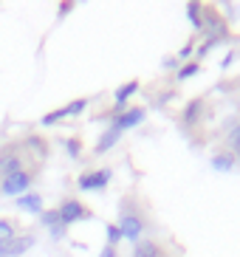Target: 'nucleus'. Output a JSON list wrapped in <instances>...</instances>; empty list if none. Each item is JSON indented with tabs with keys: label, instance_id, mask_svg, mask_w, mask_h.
Wrapping results in <instances>:
<instances>
[{
	"label": "nucleus",
	"instance_id": "f257e3e1",
	"mask_svg": "<svg viewBox=\"0 0 240 257\" xmlns=\"http://www.w3.org/2000/svg\"><path fill=\"white\" fill-rule=\"evenodd\" d=\"M116 226L122 229V240H130V243L142 240L144 229H147V215L142 212V206H139L136 198H125V201H122Z\"/></svg>",
	"mask_w": 240,
	"mask_h": 257
},
{
	"label": "nucleus",
	"instance_id": "f03ea898",
	"mask_svg": "<svg viewBox=\"0 0 240 257\" xmlns=\"http://www.w3.org/2000/svg\"><path fill=\"white\" fill-rule=\"evenodd\" d=\"M201 34L203 40H209V43H223L226 37H229V26H226V20L215 12L212 6H203V26H201Z\"/></svg>",
	"mask_w": 240,
	"mask_h": 257
},
{
	"label": "nucleus",
	"instance_id": "7ed1b4c3",
	"mask_svg": "<svg viewBox=\"0 0 240 257\" xmlns=\"http://www.w3.org/2000/svg\"><path fill=\"white\" fill-rule=\"evenodd\" d=\"M144 116H147V110H144V107H122V110H116V107H113L110 116H107V121H110L113 130L125 133V130L139 127V124L144 121Z\"/></svg>",
	"mask_w": 240,
	"mask_h": 257
},
{
	"label": "nucleus",
	"instance_id": "20e7f679",
	"mask_svg": "<svg viewBox=\"0 0 240 257\" xmlns=\"http://www.w3.org/2000/svg\"><path fill=\"white\" fill-rule=\"evenodd\" d=\"M57 212H60V220H62L65 229L71 226V223H76V220H90L93 218V212H90L82 201H76V198H65V201L57 206Z\"/></svg>",
	"mask_w": 240,
	"mask_h": 257
},
{
	"label": "nucleus",
	"instance_id": "39448f33",
	"mask_svg": "<svg viewBox=\"0 0 240 257\" xmlns=\"http://www.w3.org/2000/svg\"><path fill=\"white\" fill-rule=\"evenodd\" d=\"M31 181H34V173H31V170H20V173L3 178V184H0V195L20 198V195H26V192L31 189Z\"/></svg>",
	"mask_w": 240,
	"mask_h": 257
},
{
	"label": "nucleus",
	"instance_id": "423d86ee",
	"mask_svg": "<svg viewBox=\"0 0 240 257\" xmlns=\"http://www.w3.org/2000/svg\"><path fill=\"white\" fill-rule=\"evenodd\" d=\"M110 178H113V170H107V167H102V170H88V173L79 175L76 187L82 189V192H102L110 184Z\"/></svg>",
	"mask_w": 240,
	"mask_h": 257
},
{
	"label": "nucleus",
	"instance_id": "0eeeda50",
	"mask_svg": "<svg viewBox=\"0 0 240 257\" xmlns=\"http://www.w3.org/2000/svg\"><path fill=\"white\" fill-rule=\"evenodd\" d=\"M20 170H26L23 153L17 150V147H3V150H0V184H3V178L20 173Z\"/></svg>",
	"mask_w": 240,
	"mask_h": 257
},
{
	"label": "nucleus",
	"instance_id": "6e6552de",
	"mask_svg": "<svg viewBox=\"0 0 240 257\" xmlns=\"http://www.w3.org/2000/svg\"><path fill=\"white\" fill-rule=\"evenodd\" d=\"M37 246V234L34 232H17V237L6 246L9 257H23V254H29V249H34Z\"/></svg>",
	"mask_w": 240,
	"mask_h": 257
},
{
	"label": "nucleus",
	"instance_id": "1a4fd4ad",
	"mask_svg": "<svg viewBox=\"0 0 240 257\" xmlns=\"http://www.w3.org/2000/svg\"><path fill=\"white\" fill-rule=\"evenodd\" d=\"M203 110H206V102L203 99H192L184 110H181V124L184 127H198L203 119Z\"/></svg>",
	"mask_w": 240,
	"mask_h": 257
},
{
	"label": "nucleus",
	"instance_id": "9d476101",
	"mask_svg": "<svg viewBox=\"0 0 240 257\" xmlns=\"http://www.w3.org/2000/svg\"><path fill=\"white\" fill-rule=\"evenodd\" d=\"M15 206L20 212H29V215H40V212L45 209V206H43V195H37V192H26V195H20L15 201Z\"/></svg>",
	"mask_w": 240,
	"mask_h": 257
},
{
	"label": "nucleus",
	"instance_id": "9b49d317",
	"mask_svg": "<svg viewBox=\"0 0 240 257\" xmlns=\"http://www.w3.org/2000/svg\"><path fill=\"white\" fill-rule=\"evenodd\" d=\"M139 91V79H130V82L119 85L116 88V93H113V102H116V110H122V107L128 105L130 99H133V93Z\"/></svg>",
	"mask_w": 240,
	"mask_h": 257
},
{
	"label": "nucleus",
	"instance_id": "f8f14e48",
	"mask_svg": "<svg viewBox=\"0 0 240 257\" xmlns=\"http://www.w3.org/2000/svg\"><path fill=\"white\" fill-rule=\"evenodd\" d=\"M226 147H229V153H232L234 159L240 161V119L237 121H232L229 127H226Z\"/></svg>",
	"mask_w": 240,
	"mask_h": 257
},
{
	"label": "nucleus",
	"instance_id": "ddd939ff",
	"mask_svg": "<svg viewBox=\"0 0 240 257\" xmlns=\"http://www.w3.org/2000/svg\"><path fill=\"white\" fill-rule=\"evenodd\" d=\"M133 257H164V249L156 240H139L133 243Z\"/></svg>",
	"mask_w": 240,
	"mask_h": 257
},
{
	"label": "nucleus",
	"instance_id": "4468645a",
	"mask_svg": "<svg viewBox=\"0 0 240 257\" xmlns=\"http://www.w3.org/2000/svg\"><path fill=\"white\" fill-rule=\"evenodd\" d=\"M119 139H122V133H119V130L107 127V130H102V136L96 139V147H93V150H96L99 156H102V153H107L110 147H116V144H119Z\"/></svg>",
	"mask_w": 240,
	"mask_h": 257
},
{
	"label": "nucleus",
	"instance_id": "2eb2a0df",
	"mask_svg": "<svg viewBox=\"0 0 240 257\" xmlns=\"http://www.w3.org/2000/svg\"><path fill=\"white\" fill-rule=\"evenodd\" d=\"M234 164H237V159H234L229 150H223V153H215L212 156V167L218 170V173H232L234 170Z\"/></svg>",
	"mask_w": 240,
	"mask_h": 257
},
{
	"label": "nucleus",
	"instance_id": "dca6fc26",
	"mask_svg": "<svg viewBox=\"0 0 240 257\" xmlns=\"http://www.w3.org/2000/svg\"><path fill=\"white\" fill-rule=\"evenodd\" d=\"M187 17H189V23H192V29L201 31V26H203V6L198 3V0H189L187 3Z\"/></svg>",
	"mask_w": 240,
	"mask_h": 257
},
{
	"label": "nucleus",
	"instance_id": "f3484780",
	"mask_svg": "<svg viewBox=\"0 0 240 257\" xmlns=\"http://www.w3.org/2000/svg\"><path fill=\"white\" fill-rule=\"evenodd\" d=\"M15 237H17V223L12 218H0V243L9 246Z\"/></svg>",
	"mask_w": 240,
	"mask_h": 257
},
{
	"label": "nucleus",
	"instance_id": "a211bd4d",
	"mask_svg": "<svg viewBox=\"0 0 240 257\" xmlns=\"http://www.w3.org/2000/svg\"><path fill=\"white\" fill-rule=\"evenodd\" d=\"M37 218H40V226H45L48 232H51V229H57V226H62L60 212H57V209H43Z\"/></svg>",
	"mask_w": 240,
	"mask_h": 257
},
{
	"label": "nucleus",
	"instance_id": "6ab92c4d",
	"mask_svg": "<svg viewBox=\"0 0 240 257\" xmlns=\"http://www.w3.org/2000/svg\"><path fill=\"white\" fill-rule=\"evenodd\" d=\"M195 74H201V62H198V60L184 62V65L178 68V82H187V79H192Z\"/></svg>",
	"mask_w": 240,
	"mask_h": 257
},
{
	"label": "nucleus",
	"instance_id": "aec40b11",
	"mask_svg": "<svg viewBox=\"0 0 240 257\" xmlns=\"http://www.w3.org/2000/svg\"><path fill=\"white\" fill-rule=\"evenodd\" d=\"M62 144H65L68 159H74V161H79V159H82V142H79V139H74V136H71V139H65Z\"/></svg>",
	"mask_w": 240,
	"mask_h": 257
},
{
	"label": "nucleus",
	"instance_id": "412c9836",
	"mask_svg": "<svg viewBox=\"0 0 240 257\" xmlns=\"http://www.w3.org/2000/svg\"><path fill=\"white\" fill-rule=\"evenodd\" d=\"M65 119V107H57V110H51V113H45L43 119H40V124L43 127H51V124H57V121Z\"/></svg>",
	"mask_w": 240,
	"mask_h": 257
},
{
	"label": "nucleus",
	"instance_id": "4be33fe9",
	"mask_svg": "<svg viewBox=\"0 0 240 257\" xmlns=\"http://www.w3.org/2000/svg\"><path fill=\"white\" fill-rule=\"evenodd\" d=\"M85 107H88V99H74L71 105H65V119L68 116H79Z\"/></svg>",
	"mask_w": 240,
	"mask_h": 257
},
{
	"label": "nucleus",
	"instance_id": "5701e85b",
	"mask_svg": "<svg viewBox=\"0 0 240 257\" xmlns=\"http://www.w3.org/2000/svg\"><path fill=\"white\" fill-rule=\"evenodd\" d=\"M105 234H107V246H119L122 243V229L116 226V223H107Z\"/></svg>",
	"mask_w": 240,
	"mask_h": 257
},
{
	"label": "nucleus",
	"instance_id": "b1692460",
	"mask_svg": "<svg viewBox=\"0 0 240 257\" xmlns=\"http://www.w3.org/2000/svg\"><path fill=\"white\" fill-rule=\"evenodd\" d=\"M26 147H31V150H37V159H45V153H48L45 142H40L37 136H29V139H26Z\"/></svg>",
	"mask_w": 240,
	"mask_h": 257
},
{
	"label": "nucleus",
	"instance_id": "393cba45",
	"mask_svg": "<svg viewBox=\"0 0 240 257\" xmlns=\"http://www.w3.org/2000/svg\"><path fill=\"white\" fill-rule=\"evenodd\" d=\"M189 57H195V40H189L187 46L178 51V62H189Z\"/></svg>",
	"mask_w": 240,
	"mask_h": 257
},
{
	"label": "nucleus",
	"instance_id": "a878e982",
	"mask_svg": "<svg viewBox=\"0 0 240 257\" xmlns=\"http://www.w3.org/2000/svg\"><path fill=\"white\" fill-rule=\"evenodd\" d=\"M178 57H164V62H161V68L164 71H178Z\"/></svg>",
	"mask_w": 240,
	"mask_h": 257
},
{
	"label": "nucleus",
	"instance_id": "bb28decb",
	"mask_svg": "<svg viewBox=\"0 0 240 257\" xmlns=\"http://www.w3.org/2000/svg\"><path fill=\"white\" fill-rule=\"evenodd\" d=\"M99 257H119V251H116V246H105L99 251Z\"/></svg>",
	"mask_w": 240,
	"mask_h": 257
},
{
	"label": "nucleus",
	"instance_id": "cd10ccee",
	"mask_svg": "<svg viewBox=\"0 0 240 257\" xmlns=\"http://www.w3.org/2000/svg\"><path fill=\"white\" fill-rule=\"evenodd\" d=\"M71 9H74V3H62V6H60V17H62V15H68Z\"/></svg>",
	"mask_w": 240,
	"mask_h": 257
},
{
	"label": "nucleus",
	"instance_id": "c85d7f7f",
	"mask_svg": "<svg viewBox=\"0 0 240 257\" xmlns=\"http://www.w3.org/2000/svg\"><path fill=\"white\" fill-rule=\"evenodd\" d=\"M0 257H9V251H6V246L0 243Z\"/></svg>",
	"mask_w": 240,
	"mask_h": 257
}]
</instances>
